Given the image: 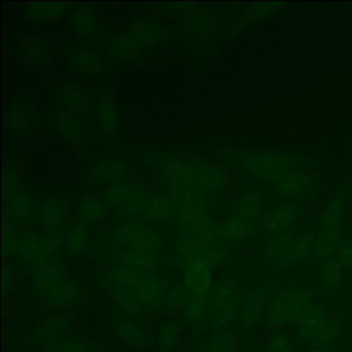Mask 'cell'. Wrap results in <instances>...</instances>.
Here are the masks:
<instances>
[{
    "label": "cell",
    "mask_w": 352,
    "mask_h": 352,
    "mask_svg": "<svg viewBox=\"0 0 352 352\" xmlns=\"http://www.w3.org/2000/svg\"><path fill=\"white\" fill-rule=\"evenodd\" d=\"M216 153L228 166L257 182L271 183L290 173L316 166V162L306 154L274 151L253 148H215Z\"/></svg>",
    "instance_id": "6da1fadb"
},
{
    "label": "cell",
    "mask_w": 352,
    "mask_h": 352,
    "mask_svg": "<svg viewBox=\"0 0 352 352\" xmlns=\"http://www.w3.org/2000/svg\"><path fill=\"white\" fill-rule=\"evenodd\" d=\"M139 164H144L150 176L160 180L176 199H184L195 195L206 193L197 182L195 156H179L166 153H144L137 156Z\"/></svg>",
    "instance_id": "7a4b0ae2"
},
{
    "label": "cell",
    "mask_w": 352,
    "mask_h": 352,
    "mask_svg": "<svg viewBox=\"0 0 352 352\" xmlns=\"http://www.w3.org/2000/svg\"><path fill=\"white\" fill-rule=\"evenodd\" d=\"M316 232V222H314L304 230L294 228L270 234L263 247V255L282 269L300 265L310 256Z\"/></svg>",
    "instance_id": "3957f363"
},
{
    "label": "cell",
    "mask_w": 352,
    "mask_h": 352,
    "mask_svg": "<svg viewBox=\"0 0 352 352\" xmlns=\"http://www.w3.org/2000/svg\"><path fill=\"white\" fill-rule=\"evenodd\" d=\"M108 252L133 250L164 254L168 244L162 234L150 230L149 226L137 219H129L116 228L108 230L104 236Z\"/></svg>",
    "instance_id": "277c9868"
},
{
    "label": "cell",
    "mask_w": 352,
    "mask_h": 352,
    "mask_svg": "<svg viewBox=\"0 0 352 352\" xmlns=\"http://www.w3.org/2000/svg\"><path fill=\"white\" fill-rule=\"evenodd\" d=\"M3 205L5 215L15 223H30L38 217L40 197L28 191L9 166L3 170Z\"/></svg>",
    "instance_id": "5b68a950"
},
{
    "label": "cell",
    "mask_w": 352,
    "mask_h": 352,
    "mask_svg": "<svg viewBox=\"0 0 352 352\" xmlns=\"http://www.w3.org/2000/svg\"><path fill=\"white\" fill-rule=\"evenodd\" d=\"M320 184L318 166L298 170L267 183L270 197L276 201L300 199L310 195H317Z\"/></svg>",
    "instance_id": "8992f818"
},
{
    "label": "cell",
    "mask_w": 352,
    "mask_h": 352,
    "mask_svg": "<svg viewBox=\"0 0 352 352\" xmlns=\"http://www.w3.org/2000/svg\"><path fill=\"white\" fill-rule=\"evenodd\" d=\"M316 195H307L300 199L281 201L267 210L261 219V230L273 234L296 228L314 203Z\"/></svg>",
    "instance_id": "52a82bcc"
},
{
    "label": "cell",
    "mask_w": 352,
    "mask_h": 352,
    "mask_svg": "<svg viewBox=\"0 0 352 352\" xmlns=\"http://www.w3.org/2000/svg\"><path fill=\"white\" fill-rule=\"evenodd\" d=\"M162 271L160 269L146 270L142 279L133 287L151 317L152 322L164 312V300L170 292L168 281Z\"/></svg>",
    "instance_id": "ba28073f"
},
{
    "label": "cell",
    "mask_w": 352,
    "mask_h": 352,
    "mask_svg": "<svg viewBox=\"0 0 352 352\" xmlns=\"http://www.w3.org/2000/svg\"><path fill=\"white\" fill-rule=\"evenodd\" d=\"M96 298V292L67 278L63 283L42 294L41 302L49 308H67L90 304Z\"/></svg>",
    "instance_id": "9c48e42d"
},
{
    "label": "cell",
    "mask_w": 352,
    "mask_h": 352,
    "mask_svg": "<svg viewBox=\"0 0 352 352\" xmlns=\"http://www.w3.org/2000/svg\"><path fill=\"white\" fill-rule=\"evenodd\" d=\"M269 197L267 183L245 185L232 206V215L251 221H261L263 214L269 209Z\"/></svg>",
    "instance_id": "30bf717a"
},
{
    "label": "cell",
    "mask_w": 352,
    "mask_h": 352,
    "mask_svg": "<svg viewBox=\"0 0 352 352\" xmlns=\"http://www.w3.org/2000/svg\"><path fill=\"white\" fill-rule=\"evenodd\" d=\"M197 182L206 195H226L236 189V181L232 175L211 160L195 157Z\"/></svg>",
    "instance_id": "8fae6325"
},
{
    "label": "cell",
    "mask_w": 352,
    "mask_h": 352,
    "mask_svg": "<svg viewBox=\"0 0 352 352\" xmlns=\"http://www.w3.org/2000/svg\"><path fill=\"white\" fill-rule=\"evenodd\" d=\"M181 20L191 38L199 44H207L217 32L216 18L201 8L181 7Z\"/></svg>",
    "instance_id": "7c38bea8"
},
{
    "label": "cell",
    "mask_w": 352,
    "mask_h": 352,
    "mask_svg": "<svg viewBox=\"0 0 352 352\" xmlns=\"http://www.w3.org/2000/svg\"><path fill=\"white\" fill-rule=\"evenodd\" d=\"M133 174L131 166L119 158H108L98 162L89 174V180L98 189L108 188L125 182Z\"/></svg>",
    "instance_id": "4fadbf2b"
},
{
    "label": "cell",
    "mask_w": 352,
    "mask_h": 352,
    "mask_svg": "<svg viewBox=\"0 0 352 352\" xmlns=\"http://www.w3.org/2000/svg\"><path fill=\"white\" fill-rule=\"evenodd\" d=\"M294 290L292 286H283L269 300L265 319L267 327L274 333L282 331L292 323Z\"/></svg>",
    "instance_id": "5bb4252c"
},
{
    "label": "cell",
    "mask_w": 352,
    "mask_h": 352,
    "mask_svg": "<svg viewBox=\"0 0 352 352\" xmlns=\"http://www.w3.org/2000/svg\"><path fill=\"white\" fill-rule=\"evenodd\" d=\"M102 287L109 292L116 309L126 316L131 317L135 321L152 322L151 317L146 311L145 307L138 298L133 288L126 286H118L106 281Z\"/></svg>",
    "instance_id": "9a60e30c"
},
{
    "label": "cell",
    "mask_w": 352,
    "mask_h": 352,
    "mask_svg": "<svg viewBox=\"0 0 352 352\" xmlns=\"http://www.w3.org/2000/svg\"><path fill=\"white\" fill-rule=\"evenodd\" d=\"M111 324L115 336L126 345L139 349H143L150 345L149 337L145 329L138 323V321L123 314L118 309L115 308L111 313Z\"/></svg>",
    "instance_id": "2e32d148"
},
{
    "label": "cell",
    "mask_w": 352,
    "mask_h": 352,
    "mask_svg": "<svg viewBox=\"0 0 352 352\" xmlns=\"http://www.w3.org/2000/svg\"><path fill=\"white\" fill-rule=\"evenodd\" d=\"M104 261L112 265H126L135 269H160L170 267L168 256L164 254H154L149 252H140L133 250H116L104 255Z\"/></svg>",
    "instance_id": "e0dca14e"
},
{
    "label": "cell",
    "mask_w": 352,
    "mask_h": 352,
    "mask_svg": "<svg viewBox=\"0 0 352 352\" xmlns=\"http://www.w3.org/2000/svg\"><path fill=\"white\" fill-rule=\"evenodd\" d=\"M69 213L71 207L65 197H53L43 201L36 219L47 232H57L67 228Z\"/></svg>",
    "instance_id": "ac0fdd59"
},
{
    "label": "cell",
    "mask_w": 352,
    "mask_h": 352,
    "mask_svg": "<svg viewBox=\"0 0 352 352\" xmlns=\"http://www.w3.org/2000/svg\"><path fill=\"white\" fill-rule=\"evenodd\" d=\"M269 290L263 286L253 288L241 304L238 318L242 327L251 329L259 324L267 312Z\"/></svg>",
    "instance_id": "d6986e66"
},
{
    "label": "cell",
    "mask_w": 352,
    "mask_h": 352,
    "mask_svg": "<svg viewBox=\"0 0 352 352\" xmlns=\"http://www.w3.org/2000/svg\"><path fill=\"white\" fill-rule=\"evenodd\" d=\"M74 324L72 315H54L48 317L34 327L32 333V343L44 347L47 344L65 337Z\"/></svg>",
    "instance_id": "ffe728a7"
},
{
    "label": "cell",
    "mask_w": 352,
    "mask_h": 352,
    "mask_svg": "<svg viewBox=\"0 0 352 352\" xmlns=\"http://www.w3.org/2000/svg\"><path fill=\"white\" fill-rule=\"evenodd\" d=\"M329 311L322 302H315L313 308L298 322L294 323L292 331L296 335L298 343H312L317 333L329 317Z\"/></svg>",
    "instance_id": "44dd1931"
},
{
    "label": "cell",
    "mask_w": 352,
    "mask_h": 352,
    "mask_svg": "<svg viewBox=\"0 0 352 352\" xmlns=\"http://www.w3.org/2000/svg\"><path fill=\"white\" fill-rule=\"evenodd\" d=\"M63 256L55 257L43 267L32 272L30 286L36 294H44L47 290L54 288L67 279L63 263Z\"/></svg>",
    "instance_id": "7402d4cb"
},
{
    "label": "cell",
    "mask_w": 352,
    "mask_h": 352,
    "mask_svg": "<svg viewBox=\"0 0 352 352\" xmlns=\"http://www.w3.org/2000/svg\"><path fill=\"white\" fill-rule=\"evenodd\" d=\"M345 230V226L335 228H317L316 238L310 252L312 263L318 265L321 261L335 257Z\"/></svg>",
    "instance_id": "603a6c76"
},
{
    "label": "cell",
    "mask_w": 352,
    "mask_h": 352,
    "mask_svg": "<svg viewBox=\"0 0 352 352\" xmlns=\"http://www.w3.org/2000/svg\"><path fill=\"white\" fill-rule=\"evenodd\" d=\"M344 269L336 257L325 259L317 270V290L322 296H333L343 286Z\"/></svg>",
    "instance_id": "cb8c5ba5"
},
{
    "label": "cell",
    "mask_w": 352,
    "mask_h": 352,
    "mask_svg": "<svg viewBox=\"0 0 352 352\" xmlns=\"http://www.w3.org/2000/svg\"><path fill=\"white\" fill-rule=\"evenodd\" d=\"M261 221H251L232 215L218 226V236L228 244H238L256 234Z\"/></svg>",
    "instance_id": "d4e9b609"
},
{
    "label": "cell",
    "mask_w": 352,
    "mask_h": 352,
    "mask_svg": "<svg viewBox=\"0 0 352 352\" xmlns=\"http://www.w3.org/2000/svg\"><path fill=\"white\" fill-rule=\"evenodd\" d=\"M9 123L12 131L21 135H32L36 131V111L32 102L16 98L9 109Z\"/></svg>",
    "instance_id": "484cf974"
},
{
    "label": "cell",
    "mask_w": 352,
    "mask_h": 352,
    "mask_svg": "<svg viewBox=\"0 0 352 352\" xmlns=\"http://www.w3.org/2000/svg\"><path fill=\"white\" fill-rule=\"evenodd\" d=\"M22 57L34 65H46L54 59V47L44 36H28L19 43Z\"/></svg>",
    "instance_id": "4316f807"
},
{
    "label": "cell",
    "mask_w": 352,
    "mask_h": 352,
    "mask_svg": "<svg viewBox=\"0 0 352 352\" xmlns=\"http://www.w3.org/2000/svg\"><path fill=\"white\" fill-rule=\"evenodd\" d=\"M181 314V320L190 329L192 335L208 333V329L210 331L208 294L204 296H193Z\"/></svg>",
    "instance_id": "83f0119b"
},
{
    "label": "cell",
    "mask_w": 352,
    "mask_h": 352,
    "mask_svg": "<svg viewBox=\"0 0 352 352\" xmlns=\"http://www.w3.org/2000/svg\"><path fill=\"white\" fill-rule=\"evenodd\" d=\"M65 242V228L57 232H48L43 236L36 256L25 267H22L24 273L36 271L38 267L48 263L55 257L60 256Z\"/></svg>",
    "instance_id": "f1b7e54d"
},
{
    "label": "cell",
    "mask_w": 352,
    "mask_h": 352,
    "mask_svg": "<svg viewBox=\"0 0 352 352\" xmlns=\"http://www.w3.org/2000/svg\"><path fill=\"white\" fill-rule=\"evenodd\" d=\"M178 213L176 203L173 195L160 193L156 190L155 195L144 210L143 217L146 221L152 223H164L170 221Z\"/></svg>",
    "instance_id": "f546056e"
},
{
    "label": "cell",
    "mask_w": 352,
    "mask_h": 352,
    "mask_svg": "<svg viewBox=\"0 0 352 352\" xmlns=\"http://www.w3.org/2000/svg\"><path fill=\"white\" fill-rule=\"evenodd\" d=\"M89 243L88 226L82 222L72 223L65 228V242L61 251L63 258L79 256L87 248Z\"/></svg>",
    "instance_id": "4dcf8cb0"
},
{
    "label": "cell",
    "mask_w": 352,
    "mask_h": 352,
    "mask_svg": "<svg viewBox=\"0 0 352 352\" xmlns=\"http://www.w3.org/2000/svg\"><path fill=\"white\" fill-rule=\"evenodd\" d=\"M156 190L157 189L152 188L150 185L139 181L137 186L125 201L124 209L119 212L118 217L133 219V216L143 213L144 210L146 209L148 204L151 201L153 195H155Z\"/></svg>",
    "instance_id": "1f68e13d"
},
{
    "label": "cell",
    "mask_w": 352,
    "mask_h": 352,
    "mask_svg": "<svg viewBox=\"0 0 352 352\" xmlns=\"http://www.w3.org/2000/svg\"><path fill=\"white\" fill-rule=\"evenodd\" d=\"M98 119L106 137L113 138L118 126V107L109 90L102 94L98 102Z\"/></svg>",
    "instance_id": "d6a6232c"
},
{
    "label": "cell",
    "mask_w": 352,
    "mask_h": 352,
    "mask_svg": "<svg viewBox=\"0 0 352 352\" xmlns=\"http://www.w3.org/2000/svg\"><path fill=\"white\" fill-rule=\"evenodd\" d=\"M106 49L113 58L131 61L138 59L143 47L129 34H117L109 41Z\"/></svg>",
    "instance_id": "836d02e7"
},
{
    "label": "cell",
    "mask_w": 352,
    "mask_h": 352,
    "mask_svg": "<svg viewBox=\"0 0 352 352\" xmlns=\"http://www.w3.org/2000/svg\"><path fill=\"white\" fill-rule=\"evenodd\" d=\"M185 287L192 296H207L215 284L212 270L195 267L189 269L183 273L182 279Z\"/></svg>",
    "instance_id": "e575fe53"
},
{
    "label": "cell",
    "mask_w": 352,
    "mask_h": 352,
    "mask_svg": "<svg viewBox=\"0 0 352 352\" xmlns=\"http://www.w3.org/2000/svg\"><path fill=\"white\" fill-rule=\"evenodd\" d=\"M45 352H110L100 344L82 337H63L47 344Z\"/></svg>",
    "instance_id": "d590c367"
},
{
    "label": "cell",
    "mask_w": 352,
    "mask_h": 352,
    "mask_svg": "<svg viewBox=\"0 0 352 352\" xmlns=\"http://www.w3.org/2000/svg\"><path fill=\"white\" fill-rule=\"evenodd\" d=\"M199 352H238V342L232 329L208 333L201 338Z\"/></svg>",
    "instance_id": "8d00e7d4"
},
{
    "label": "cell",
    "mask_w": 352,
    "mask_h": 352,
    "mask_svg": "<svg viewBox=\"0 0 352 352\" xmlns=\"http://www.w3.org/2000/svg\"><path fill=\"white\" fill-rule=\"evenodd\" d=\"M127 34L135 38L143 48H145V47L154 46L162 41L166 40L168 32L149 22L139 21L131 24Z\"/></svg>",
    "instance_id": "74e56055"
},
{
    "label": "cell",
    "mask_w": 352,
    "mask_h": 352,
    "mask_svg": "<svg viewBox=\"0 0 352 352\" xmlns=\"http://www.w3.org/2000/svg\"><path fill=\"white\" fill-rule=\"evenodd\" d=\"M316 292V287L313 285H300L294 288L290 325H294L300 320L313 308Z\"/></svg>",
    "instance_id": "f35d334b"
},
{
    "label": "cell",
    "mask_w": 352,
    "mask_h": 352,
    "mask_svg": "<svg viewBox=\"0 0 352 352\" xmlns=\"http://www.w3.org/2000/svg\"><path fill=\"white\" fill-rule=\"evenodd\" d=\"M107 217V208L100 197L91 193H86L79 201V220L82 223L94 224L102 221Z\"/></svg>",
    "instance_id": "ab89813d"
},
{
    "label": "cell",
    "mask_w": 352,
    "mask_h": 352,
    "mask_svg": "<svg viewBox=\"0 0 352 352\" xmlns=\"http://www.w3.org/2000/svg\"><path fill=\"white\" fill-rule=\"evenodd\" d=\"M182 320H168L162 323L156 337V349L158 352H172L180 341L182 333Z\"/></svg>",
    "instance_id": "60d3db41"
},
{
    "label": "cell",
    "mask_w": 352,
    "mask_h": 352,
    "mask_svg": "<svg viewBox=\"0 0 352 352\" xmlns=\"http://www.w3.org/2000/svg\"><path fill=\"white\" fill-rule=\"evenodd\" d=\"M138 183L139 181H125L102 189L100 199L107 209H116L126 201Z\"/></svg>",
    "instance_id": "b9f144b4"
},
{
    "label": "cell",
    "mask_w": 352,
    "mask_h": 352,
    "mask_svg": "<svg viewBox=\"0 0 352 352\" xmlns=\"http://www.w3.org/2000/svg\"><path fill=\"white\" fill-rule=\"evenodd\" d=\"M42 238L36 234L32 228H25L22 230L21 238L15 253V258L18 263H21L22 267L28 265L38 254Z\"/></svg>",
    "instance_id": "7bdbcfd3"
},
{
    "label": "cell",
    "mask_w": 352,
    "mask_h": 352,
    "mask_svg": "<svg viewBox=\"0 0 352 352\" xmlns=\"http://www.w3.org/2000/svg\"><path fill=\"white\" fill-rule=\"evenodd\" d=\"M148 269H135L126 265H112L109 267L104 280L111 284L133 288Z\"/></svg>",
    "instance_id": "ee69618b"
},
{
    "label": "cell",
    "mask_w": 352,
    "mask_h": 352,
    "mask_svg": "<svg viewBox=\"0 0 352 352\" xmlns=\"http://www.w3.org/2000/svg\"><path fill=\"white\" fill-rule=\"evenodd\" d=\"M61 102L71 112L75 114H87L91 108L89 98L85 92L75 86H65L59 94Z\"/></svg>",
    "instance_id": "f6af8a7d"
},
{
    "label": "cell",
    "mask_w": 352,
    "mask_h": 352,
    "mask_svg": "<svg viewBox=\"0 0 352 352\" xmlns=\"http://www.w3.org/2000/svg\"><path fill=\"white\" fill-rule=\"evenodd\" d=\"M192 294L188 292L182 280L177 282L168 292L164 300V312L170 315L181 314L185 307L192 298Z\"/></svg>",
    "instance_id": "bcb514c9"
},
{
    "label": "cell",
    "mask_w": 352,
    "mask_h": 352,
    "mask_svg": "<svg viewBox=\"0 0 352 352\" xmlns=\"http://www.w3.org/2000/svg\"><path fill=\"white\" fill-rule=\"evenodd\" d=\"M71 63L75 69L83 73H100L104 71L106 65L100 55L91 51L76 49L71 52Z\"/></svg>",
    "instance_id": "7dc6e473"
},
{
    "label": "cell",
    "mask_w": 352,
    "mask_h": 352,
    "mask_svg": "<svg viewBox=\"0 0 352 352\" xmlns=\"http://www.w3.org/2000/svg\"><path fill=\"white\" fill-rule=\"evenodd\" d=\"M281 3H261V5L253 6L250 9L247 10L242 16H241L236 25L230 30L228 36H234L238 32H242L245 28H248L251 23L257 21V20L263 19L267 16L271 15L274 11L278 10Z\"/></svg>",
    "instance_id": "c3c4849f"
},
{
    "label": "cell",
    "mask_w": 352,
    "mask_h": 352,
    "mask_svg": "<svg viewBox=\"0 0 352 352\" xmlns=\"http://www.w3.org/2000/svg\"><path fill=\"white\" fill-rule=\"evenodd\" d=\"M67 7L65 3H34L28 8L26 14L32 21L48 23L58 19Z\"/></svg>",
    "instance_id": "681fc988"
},
{
    "label": "cell",
    "mask_w": 352,
    "mask_h": 352,
    "mask_svg": "<svg viewBox=\"0 0 352 352\" xmlns=\"http://www.w3.org/2000/svg\"><path fill=\"white\" fill-rule=\"evenodd\" d=\"M57 129L73 143H78L83 133V124L81 120L71 111H63L56 116Z\"/></svg>",
    "instance_id": "f907efd6"
},
{
    "label": "cell",
    "mask_w": 352,
    "mask_h": 352,
    "mask_svg": "<svg viewBox=\"0 0 352 352\" xmlns=\"http://www.w3.org/2000/svg\"><path fill=\"white\" fill-rule=\"evenodd\" d=\"M74 32L81 36L94 34L98 28V21L89 8L79 7L74 10L71 18Z\"/></svg>",
    "instance_id": "816d5d0a"
},
{
    "label": "cell",
    "mask_w": 352,
    "mask_h": 352,
    "mask_svg": "<svg viewBox=\"0 0 352 352\" xmlns=\"http://www.w3.org/2000/svg\"><path fill=\"white\" fill-rule=\"evenodd\" d=\"M21 228L12 221L7 215L3 216V251L6 257L13 256L17 251L21 238Z\"/></svg>",
    "instance_id": "f5cc1de1"
},
{
    "label": "cell",
    "mask_w": 352,
    "mask_h": 352,
    "mask_svg": "<svg viewBox=\"0 0 352 352\" xmlns=\"http://www.w3.org/2000/svg\"><path fill=\"white\" fill-rule=\"evenodd\" d=\"M336 258L339 261L340 265L343 267L344 271L352 273V230H345L341 242L338 247Z\"/></svg>",
    "instance_id": "db71d44e"
},
{
    "label": "cell",
    "mask_w": 352,
    "mask_h": 352,
    "mask_svg": "<svg viewBox=\"0 0 352 352\" xmlns=\"http://www.w3.org/2000/svg\"><path fill=\"white\" fill-rule=\"evenodd\" d=\"M267 352H292V341L285 331H275L267 340Z\"/></svg>",
    "instance_id": "11a10c76"
},
{
    "label": "cell",
    "mask_w": 352,
    "mask_h": 352,
    "mask_svg": "<svg viewBox=\"0 0 352 352\" xmlns=\"http://www.w3.org/2000/svg\"><path fill=\"white\" fill-rule=\"evenodd\" d=\"M16 280V272L13 267H9L8 265L6 267L5 271H3V288H5V292H10L12 287H13L14 283H15Z\"/></svg>",
    "instance_id": "9f6ffc18"
},
{
    "label": "cell",
    "mask_w": 352,
    "mask_h": 352,
    "mask_svg": "<svg viewBox=\"0 0 352 352\" xmlns=\"http://www.w3.org/2000/svg\"><path fill=\"white\" fill-rule=\"evenodd\" d=\"M348 195H349V201L350 204L352 206V188L351 187H348ZM350 226H351L352 230V208H351V215H350Z\"/></svg>",
    "instance_id": "6f0895ef"
},
{
    "label": "cell",
    "mask_w": 352,
    "mask_h": 352,
    "mask_svg": "<svg viewBox=\"0 0 352 352\" xmlns=\"http://www.w3.org/2000/svg\"><path fill=\"white\" fill-rule=\"evenodd\" d=\"M306 352H327L323 351V350H318V349H309L308 351Z\"/></svg>",
    "instance_id": "680465c9"
},
{
    "label": "cell",
    "mask_w": 352,
    "mask_h": 352,
    "mask_svg": "<svg viewBox=\"0 0 352 352\" xmlns=\"http://www.w3.org/2000/svg\"><path fill=\"white\" fill-rule=\"evenodd\" d=\"M351 296H352V290H351Z\"/></svg>",
    "instance_id": "91938a15"
}]
</instances>
